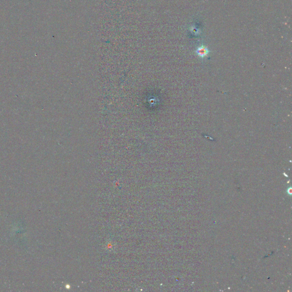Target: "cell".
I'll list each match as a JSON object with an SVG mask.
<instances>
[{
    "mask_svg": "<svg viewBox=\"0 0 292 292\" xmlns=\"http://www.w3.org/2000/svg\"><path fill=\"white\" fill-rule=\"evenodd\" d=\"M196 53L200 58H204L209 53V50L207 47L201 46L197 49Z\"/></svg>",
    "mask_w": 292,
    "mask_h": 292,
    "instance_id": "cell-1",
    "label": "cell"
}]
</instances>
